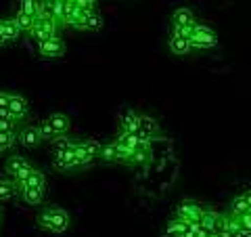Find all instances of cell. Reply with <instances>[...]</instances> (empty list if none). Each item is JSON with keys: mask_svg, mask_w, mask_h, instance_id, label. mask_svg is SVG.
<instances>
[{"mask_svg": "<svg viewBox=\"0 0 251 237\" xmlns=\"http://www.w3.org/2000/svg\"><path fill=\"white\" fill-rule=\"evenodd\" d=\"M52 168L57 170V172H72V170H77V164H75V145L69 147V149H63V151H54Z\"/></svg>", "mask_w": 251, "mask_h": 237, "instance_id": "obj_11", "label": "cell"}, {"mask_svg": "<svg viewBox=\"0 0 251 237\" xmlns=\"http://www.w3.org/2000/svg\"><path fill=\"white\" fill-rule=\"evenodd\" d=\"M19 197L23 204H27V206H40L46 197V189L42 187H25L19 191Z\"/></svg>", "mask_w": 251, "mask_h": 237, "instance_id": "obj_18", "label": "cell"}, {"mask_svg": "<svg viewBox=\"0 0 251 237\" xmlns=\"http://www.w3.org/2000/svg\"><path fill=\"white\" fill-rule=\"evenodd\" d=\"M9 99H11V92L0 90V116H4V118H11V114H9Z\"/></svg>", "mask_w": 251, "mask_h": 237, "instance_id": "obj_30", "label": "cell"}, {"mask_svg": "<svg viewBox=\"0 0 251 237\" xmlns=\"http://www.w3.org/2000/svg\"><path fill=\"white\" fill-rule=\"evenodd\" d=\"M191 42H193V51H211L218 46V34L205 23H197L193 36H191Z\"/></svg>", "mask_w": 251, "mask_h": 237, "instance_id": "obj_4", "label": "cell"}, {"mask_svg": "<svg viewBox=\"0 0 251 237\" xmlns=\"http://www.w3.org/2000/svg\"><path fill=\"white\" fill-rule=\"evenodd\" d=\"M17 187H19V191H21V189H25V187H42V189H46V175H44L42 170H36L34 168L25 178L19 180Z\"/></svg>", "mask_w": 251, "mask_h": 237, "instance_id": "obj_20", "label": "cell"}, {"mask_svg": "<svg viewBox=\"0 0 251 237\" xmlns=\"http://www.w3.org/2000/svg\"><path fill=\"white\" fill-rule=\"evenodd\" d=\"M15 143H17V132L15 130H2L0 132V155H2L4 151H11Z\"/></svg>", "mask_w": 251, "mask_h": 237, "instance_id": "obj_24", "label": "cell"}, {"mask_svg": "<svg viewBox=\"0 0 251 237\" xmlns=\"http://www.w3.org/2000/svg\"><path fill=\"white\" fill-rule=\"evenodd\" d=\"M38 53L44 59H59L65 55V42H63L61 36H50L46 40L38 42Z\"/></svg>", "mask_w": 251, "mask_h": 237, "instance_id": "obj_9", "label": "cell"}, {"mask_svg": "<svg viewBox=\"0 0 251 237\" xmlns=\"http://www.w3.org/2000/svg\"><path fill=\"white\" fill-rule=\"evenodd\" d=\"M34 170V166H31V162L27 160V157H23V155H11L9 160L4 162V175L6 177H11L15 183H19V180L25 178L29 172Z\"/></svg>", "mask_w": 251, "mask_h": 237, "instance_id": "obj_6", "label": "cell"}, {"mask_svg": "<svg viewBox=\"0 0 251 237\" xmlns=\"http://www.w3.org/2000/svg\"><path fill=\"white\" fill-rule=\"evenodd\" d=\"M0 220H2V212H0Z\"/></svg>", "mask_w": 251, "mask_h": 237, "instance_id": "obj_32", "label": "cell"}, {"mask_svg": "<svg viewBox=\"0 0 251 237\" xmlns=\"http://www.w3.org/2000/svg\"><path fill=\"white\" fill-rule=\"evenodd\" d=\"M21 30L17 26V21H15L13 17L11 19H0V46L4 44H11L19 38Z\"/></svg>", "mask_w": 251, "mask_h": 237, "instance_id": "obj_17", "label": "cell"}, {"mask_svg": "<svg viewBox=\"0 0 251 237\" xmlns=\"http://www.w3.org/2000/svg\"><path fill=\"white\" fill-rule=\"evenodd\" d=\"M42 134H40V126H34L29 124L25 128H21L19 134H17V143L23 147V149H36L38 145L42 143Z\"/></svg>", "mask_w": 251, "mask_h": 237, "instance_id": "obj_13", "label": "cell"}, {"mask_svg": "<svg viewBox=\"0 0 251 237\" xmlns=\"http://www.w3.org/2000/svg\"><path fill=\"white\" fill-rule=\"evenodd\" d=\"M163 237H197V229L186 220L174 216L168 220L166 229H163Z\"/></svg>", "mask_w": 251, "mask_h": 237, "instance_id": "obj_10", "label": "cell"}, {"mask_svg": "<svg viewBox=\"0 0 251 237\" xmlns=\"http://www.w3.org/2000/svg\"><path fill=\"white\" fill-rule=\"evenodd\" d=\"M247 212H251V189H245L243 193L234 195L228 206L230 216H241V214H247Z\"/></svg>", "mask_w": 251, "mask_h": 237, "instance_id": "obj_16", "label": "cell"}, {"mask_svg": "<svg viewBox=\"0 0 251 237\" xmlns=\"http://www.w3.org/2000/svg\"><path fill=\"white\" fill-rule=\"evenodd\" d=\"M203 214H205V208H203V206H199L197 202L184 200V202L176 208V214H174V216L186 220V223H191L195 229H197L199 223H201V218H203Z\"/></svg>", "mask_w": 251, "mask_h": 237, "instance_id": "obj_8", "label": "cell"}, {"mask_svg": "<svg viewBox=\"0 0 251 237\" xmlns=\"http://www.w3.org/2000/svg\"><path fill=\"white\" fill-rule=\"evenodd\" d=\"M197 17H195V13L191 9H186V6H180V9H176L174 13H172V30L180 31V34H184L191 38L195 28H197Z\"/></svg>", "mask_w": 251, "mask_h": 237, "instance_id": "obj_5", "label": "cell"}, {"mask_svg": "<svg viewBox=\"0 0 251 237\" xmlns=\"http://www.w3.org/2000/svg\"><path fill=\"white\" fill-rule=\"evenodd\" d=\"M92 162H94V157L88 153V149H86L84 141H77V143H75V164H77V170L88 168Z\"/></svg>", "mask_w": 251, "mask_h": 237, "instance_id": "obj_22", "label": "cell"}, {"mask_svg": "<svg viewBox=\"0 0 251 237\" xmlns=\"http://www.w3.org/2000/svg\"><path fill=\"white\" fill-rule=\"evenodd\" d=\"M13 19L17 21V26H19L21 31H29L31 26H34V21H36V17H31V15L23 13V11H19V9H17V13H15V17H13Z\"/></svg>", "mask_w": 251, "mask_h": 237, "instance_id": "obj_26", "label": "cell"}, {"mask_svg": "<svg viewBox=\"0 0 251 237\" xmlns=\"http://www.w3.org/2000/svg\"><path fill=\"white\" fill-rule=\"evenodd\" d=\"M138 112L134 109H124L122 116H120V124H117V130H124V132H136L138 130Z\"/></svg>", "mask_w": 251, "mask_h": 237, "instance_id": "obj_19", "label": "cell"}, {"mask_svg": "<svg viewBox=\"0 0 251 237\" xmlns=\"http://www.w3.org/2000/svg\"><path fill=\"white\" fill-rule=\"evenodd\" d=\"M77 143V141L74 137H69V134H59V137H54L50 141V145H52V151H63V149H69V147H74Z\"/></svg>", "mask_w": 251, "mask_h": 237, "instance_id": "obj_25", "label": "cell"}, {"mask_svg": "<svg viewBox=\"0 0 251 237\" xmlns=\"http://www.w3.org/2000/svg\"><path fill=\"white\" fill-rule=\"evenodd\" d=\"M38 17H46V19H57V0H38Z\"/></svg>", "mask_w": 251, "mask_h": 237, "instance_id": "obj_23", "label": "cell"}, {"mask_svg": "<svg viewBox=\"0 0 251 237\" xmlns=\"http://www.w3.org/2000/svg\"><path fill=\"white\" fill-rule=\"evenodd\" d=\"M69 223H72L69 212L65 208H59V206H49L38 214V227H42L44 231H50L54 235L65 233L69 229Z\"/></svg>", "mask_w": 251, "mask_h": 237, "instance_id": "obj_1", "label": "cell"}, {"mask_svg": "<svg viewBox=\"0 0 251 237\" xmlns=\"http://www.w3.org/2000/svg\"><path fill=\"white\" fill-rule=\"evenodd\" d=\"M69 128H72V120L65 116V114H49L42 120L40 124V134L44 141H52L54 137H59V134H65Z\"/></svg>", "mask_w": 251, "mask_h": 237, "instance_id": "obj_2", "label": "cell"}, {"mask_svg": "<svg viewBox=\"0 0 251 237\" xmlns=\"http://www.w3.org/2000/svg\"><path fill=\"white\" fill-rule=\"evenodd\" d=\"M9 114L15 122L23 120V118H27L29 114V103L27 99L23 97V94H17V92H11V99H9Z\"/></svg>", "mask_w": 251, "mask_h": 237, "instance_id": "obj_15", "label": "cell"}, {"mask_svg": "<svg viewBox=\"0 0 251 237\" xmlns=\"http://www.w3.org/2000/svg\"><path fill=\"white\" fill-rule=\"evenodd\" d=\"M100 160L107 162V164H128V166H132V149H128L124 143L113 139V141H109V143L103 145Z\"/></svg>", "mask_w": 251, "mask_h": 237, "instance_id": "obj_3", "label": "cell"}, {"mask_svg": "<svg viewBox=\"0 0 251 237\" xmlns=\"http://www.w3.org/2000/svg\"><path fill=\"white\" fill-rule=\"evenodd\" d=\"M168 46H170L172 53L178 55V57H184V55H188L193 51L191 38L184 36V34H180V31H176V30H172V36L168 38Z\"/></svg>", "mask_w": 251, "mask_h": 237, "instance_id": "obj_14", "label": "cell"}, {"mask_svg": "<svg viewBox=\"0 0 251 237\" xmlns=\"http://www.w3.org/2000/svg\"><path fill=\"white\" fill-rule=\"evenodd\" d=\"M84 145H86V149H88V153L97 160V157H100V151H103V145L99 143L97 139H86L84 141Z\"/></svg>", "mask_w": 251, "mask_h": 237, "instance_id": "obj_29", "label": "cell"}, {"mask_svg": "<svg viewBox=\"0 0 251 237\" xmlns=\"http://www.w3.org/2000/svg\"><path fill=\"white\" fill-rule=\"evenodd\" d=\"M136 134L138 137H145L149 141H153V139H157L161 134V126L153 116L140 114L138 116V130H136Z\"/></svg>", "mask_w": 251, "mask_h": 237, "instance_id": "obj_12", "label": "cell"}, {"mask_svg": "<svg viewBox=\"0 0 251 237\" xmlns=\"http://www.w3.org/2000/svg\"><path fill=\"white\" fill-rule=\"evenodd\" d=\"M19 11L38 17V0H19Z\"/></svg>", "mask_w": 251, "mask_h": 237, "instance_id": "obj_28", "label": "cell"}, {"mask_svg": "<svg viewBox=\"0 0 251 237\" xmlns=\"http://www.w3.org/2000/svg\"><path fill=\"white\" fill-rule=\"evenodd\" d=\"M2 130H15V120H13V118L0 116V132H2Z\"/></svg>", "mask_w": 251, "mask_h": 237, "instance_id": "obj_31", "label": "cell"}, {"mask_svg": "<svg viewBox=\"0 0 251 237\" xmlns=\"http://www.w3.org/2000/svg\"><path fill=\"white\" fill-rule=\"evenodd\" d=\"M17 193H19V187L11 177H6V175L0 177V202H9Z\"/></svg>", "mask_w": 251, "mask_h": 237, "instance_id": "obj_21", "label": "cell"}, {"mask_svg": "<svg viewBox=\"0 0 251 237\" xmlns=\"http://www.w3.org/2000/svg\"><path fill=\"white\" fill-rule=\"evenodd\" d=\"M61 30V26L54 19H46V17H36L34 26H31V30L27 31L31 40L40 42V40H46V38L50 36H57V31Z\"/></svg>", "mask_w": 251, "mask_h": 237, "instance_id": "obj_7", "label": "cell"}, {"mask_svg": "<svg viewBox=\"0 0 251 237\" xmlns=\"http://www.w3.org/2000/svg\"><path fill=\"white\" fill-rule=\"evenodd\" d=\"M100 30H103V17L94 11L88 17V23H86V31H100Z\"/></svg>", "mask_w": 251, "mask_h": 237, "instance_id": "obj_27", "label": "cell"}]
</instances>
